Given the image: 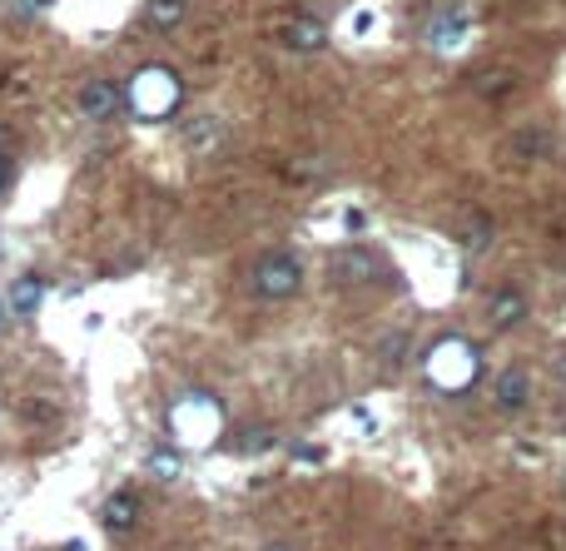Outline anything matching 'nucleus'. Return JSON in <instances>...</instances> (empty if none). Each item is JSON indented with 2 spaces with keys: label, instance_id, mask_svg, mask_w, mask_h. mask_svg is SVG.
<instances>
[{
  "label": "nucleus",
  "instance_id": "f257e3e1",
  "mask_svg": "<svg viewBox=\"0 0 566 551\" xmlns=\"http://www.w3.org/2000/svg\"><path fill=\"white\" fill-rule=\"evenodd\" d=\"M125 100H130V110L140 115V120H164V115H174V105H179V80L164 70V65H149L135 75V85L125 90Z\"/></svg>",
  "mask_w": 566,
  "mask_h": 551
},
{
  "label": "nucleus",
  "instance_id": "f03ea898",
  "mask_svg": "<svg viewBox=\"0 0 566 551\" xmlns=\"http://www.w3.org/2000/svg\"><path fill=\"white\" fill-rule=\"evenodd\" d=\"M328 278L338 283V288H368V283H378V278H393V264H388V254L383 249H343L333 264H328Z\"/></svg>",
  "mask_w": 566,
  "mask_h": 551
},
{
  "label": "nucleus",
  "instance_id": "7ed1b4c3",
  "mask_svg": "<svg viewBox=\"0 0 566 551\" xmlns=\"http://www.w3.org/2000/svg\"><path fill=\"white\" fill-rule=\"evenodd\" d=\"M298 283H303V264L293 259V254H264L259 264H254V274H249V288L259 293V298H293L298 293Z\"/></svg>",
  "mask_w": 566,
  "mask_h": 551
},
{
  "label": "nucleus",
  "instance_id": "20e7f679",
  "mask_svg": "<svg viewBox=\"0 0 566 551\" xmlns=\"http://www.w3.org/2000/svg\"><path fill=\"white\" fill-rule=\"evenodd\" d=\"M75 105H80L85 120H110V115L125 105V90H120L115 80H90V85H80Z\"/></svg>",
  "mask_w": 566,
  "mask_h": 551
},
{
  "label": "nucleus",
  "instance_id": "39448f33",
  "mask_svg": "<svg viewBox=\"0 0 566 551\" xmlns=\"http://www.w3.org/2000/svg\"><path fill=\"white\" fill-rule=\"evenodd\" d=\"M492 398H497V408H502V413H522V408L532 403V373H522V368H507V373H497V383H492Z\"/></svg>",
  "mask_w": 566,
  "mask_h": 551
},
{
  "label": "nucleus",
  "instance_id": "423d86ee",
  "mask_svg": "<svg viewBox=\"0 0 566 551\" xmlns=\"http://www.w3.org/2000/svg\"><path fill=\"white\" fill-rule=\"evenodd\" d=\"M40 298H45V283H40L35 274H20L15 283H10V293H5V303H10L15 318H35Z\"/></svg>",
  "mask_w": 566,
  "mask_h": 551
},
{
  "label": "nucleus",
  "instance_id": "0eeeda50",
  "mask_svg": "<svg viewBox=\"0 0 566 551\" xmlns=\"http://www.w3.org/2000/svg\"><path fill=\"white\" fill-rule=\"evenodd\" d=\"M283 40L293 45V50H323V40H328V30L313 20V15H298V20H288V30H283Z\"/></svg>",
  "mask_w": 566,
  "mask_h": 551
},
{
  "label": "nucleus",
  "instance_id": "6e6552de",
  "mask_svg": "<svg viewBox=\"0 0 566 551\" xmlns=\"http://www.w3.org/2000/svg\"><path fill=\"white\" fill-rule=\"evenodd\" d=\"M522 313H527V298H522L517 288H502V293L492 298V308H487L492 328H512V323H522Z\"/></svg>",
  "mask_w": 566,
  "mask_h": 551
},
{
  "label": "nucleus",
  "instance_id": "1a4fd4ad",
  "mask_svg": "<svg viewBox=\"0 0 566 551\" xmlns=\"http://www.w3.org/2000/svg\"><path fill=\"white\" fill-rule=\"evenodd\" d=\"M135 517H140V507H135V497H130V492L110 497V502H105V512H100V522H105L110 532H130V527H135Z\"/></svg>",
  "mask_w": 566,
  "mask_h": 551
},
{
  "label": "nucleus",
  "instance_id": "9d476101",
  "mask_svg": "<svg viewBox=\"0 0 566 551\" xmlns=\"http://www.w3.org/2000/svg\"><path fill=\"white\" fill-rule=\"evenodd\" d=\"M184 10H189L184 0H149V5H144V20H149L154 30H174V25L184 20Z\"/></svg>",
  "mask_w": 566,
  "mask_h": 551
},
{
  "label": "nucleus",
  "instance_id": "9b49d317",
  "mask_svg": "<svg viewBox=\"0 0 566 551\" xmlns=\"http://www.w3.org/2000/svg\"><path fill=\"white\" fill-rule=\"evenodd\" d=\"M219 135H224V125H219V120H194V125L184 130V144H189V149H214Z\"/></svg>",
  "mask_w": 566,
  "mask_h": 551
},
{
  "label": "nucleus",
  "instance_id": "f8f14e48",
  "mask_svg": "<svg viewBox=\"0 0 566 551\" xmlns=\"http://www.w3.org/2000/svg\"><path fill=\"white\" fill-rule=\"evenodd\" d=\"M512 144H517V154H522V159H542V154L552 149V135H547V130H517Z\"/></svg>",
  "mask_w": 566,
  "mask_h": 551
},
{
  "label": "nucleus",
  "instance_id": "ddd939ff",
  "mask_svg": "<svg viewBox=\"0 0 566 551\" xmlns=\"http://www.w3.org/2000/svg\"><path fill=\"white\" fill-rule=\"evenodd\" d=\"M149 472H159V477H179V457L159 452V457H149Z\"/></svg>",
  "mask_w": 566,
  "mask_h": 551
},
{
  "label": "nucleus",
  "instance_id": "4468645a",
  "mask_svg": "<svg viewBox=\"0 0 566 551\" xmlns=\"http://www.w3.org/2000/svg\"><path fill=\"white\" fill-rule=\"evenodd\" d=\"M10 184H15V159L0 149V194H10Z\"/></svg>",
  "mask_w": 566,
  "mask_h": 551
},
{
  "label": "nucleus",
  "instance_id": "2eb2a0df",
  "mask_svg": "<svg viewBox=\"0 0 566 551\" xmlns=\"http://www.w3.org/2000/svg\"><path fill=\"white\" fill-rule=\"evenodd\" d=\"M10 318H15V313H10V303H5V293H0V333L10 328Z\"/></svg>",
  "mask_w": 566,
  "mask_h": 551
}]
</instances>
